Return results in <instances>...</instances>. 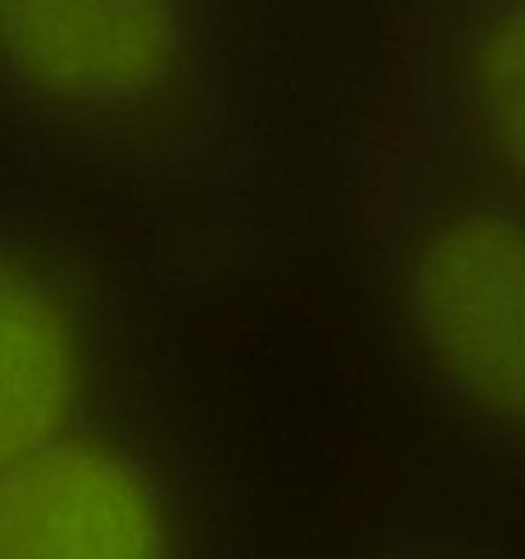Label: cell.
I'll return each mask as SVG.
<instances>
[{"instance_id":"6da1fadb","label":"cell","mask_w":525,"mask_h":559,"mask_svg":"<svg viewBox=\"0 0 525 559\" xmlns=\"http://www.w3.org/2000/svg\"><path fill=\"white\" fill-rule=\"evenodd\" d=\"M0 145L117 213L163 276H239L262 199L255 7L0 0Z\"/></svg>"},{"instance_id":"7a4b0ae2","label":"cell","mask_w":525,"mask_h":559,"mask_svg":"<svg viewBox=\"0 0 525 559\" xmlns=\"http://www.w3.org/2000/svg\"><path fill=\"white\" fill-rule=\"evenodd\" d=\"M344 211L383 347L411 395L525 486V202L361 114Z\"/></svg>"},{"instance_id":"3957f363","label":"cell","mask_w":525,"mask_h":559,"mask_svg":"<svg viewBox=\"0 0 525 559\" xmlns=\"http://www.w3.org/2000/svg\"><path fill=\"white\" fill-rule=\"evenodd\" d=\"M163 386L140 255L77 199L0 188V480Z\"/></svg>"},{"instance_id":"277c9868","label":"cell","mask_w":525,"mask_h":559,"mask_svg":"<svg viewBox=\"0 0 525 559\" xmlns=\"http://www.w3.org/2000/svg\"><path fill=\"white\" fill-rule=\"evenodd\" d=\"M0 559H244L205 443L168 386L0 480Z\"/></svg>"},{"instance_id":"5b68a950","label":"cell","mask_w":525,"mask_h":559,"mask_svg":"<svg viewBox=\"0 0 525 559\" xmlns=\"http://www.w3.org/2000/svg\"><path fill=\"white\" fill-rule=\"evenodd\" d=\"M363 117L525 202V3L383 9Z\"/></svg>"},{"instance_id":"8992f818","label":"cell","mask_w":525,"mask_h":559,"mask_svg":"<svg viewBox=\"0 0 525 559\" xmlns=\"http://www.w3.org/2000/svg\"><path fill=\"white\" fill-rule=\"evenodd\" d=\"M355 559H497L486 548L452 537L434 534H404V537L383 539L378 546L367 548Z\"/></svg>"}]
</instances>
